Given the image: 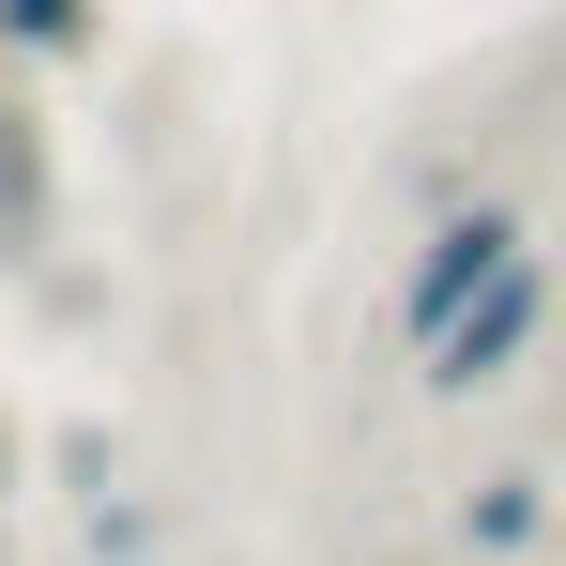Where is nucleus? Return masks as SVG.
<instances>
[{"instance_id": "nucleus-1", "label": "nucleus", "mask_w": 566, "mask_h": 566, "mask_svg": "<svg viewBox=\"0 0 566 566\" xmlns=\"http://www.w3.org/2000/svg\"><path fill=\"white\" fill-rule=\"evenodd\" d=\"M505 261H536V214H521V199H444V214L413 230V261H398V337L429 353V337H444Z\"/></svg>"}, {"instance_id": "nucleus-2", "label": "nucleus", "mask_w": 566, "mask_h": 566, "mask_svg": "<svg viewBox=\"0 0 566 566\" xmlns=\"http://www.w3.org/2000/svg\"><path fill=\"white\" fill-rule=\"evenodd\" d=\"M536 337H552V261H505V276H490L460 322H444V337L413 353V382H429V398H490V382L521 368Z\"/></svg>"}, {"instance_id": "nucleus-3", "label": "nucleus", "mask_w": 566, "mask_h": 566, "mask_svg": "<svg viewBox=\"0 0 566 566\" xmlns=\"http://www.w3.org/2000/svg\"><path fill=\"white\" fill-rule=\"evenodd\" d=\"M536 536H552V474L505 460V474H474V490H460V552H474V566H521Z\"/></svg>"}, {"instance_id": "nucleus-4", "label": "nucleus", "mask_w": 566, "mask_h": 566, "mask_svg": "<svg viewBox=\"0 0 566 566\" xmlns=\"http://www.w3.org/2000/svg\"><path fill=\"white\" fill-rule=\"evenodd\" d=\"M0 46H15V62H93L107 0H0Z\"/></svg>"}, {"instance_id": "nucleus-5", "label": "nucleus", "mask_w": 566, "mask_h": 566, "mask_svg": "<svg viewBox=\"0 0 566 566\" xmlns=\"http://www.w3.org/2000/svg\"><path fill=\"white\" fill-rule=\"evenodd\" d=\"M138 552H154V505H107L93 490V566H138Z\"/></svg>"}]
</instances>
